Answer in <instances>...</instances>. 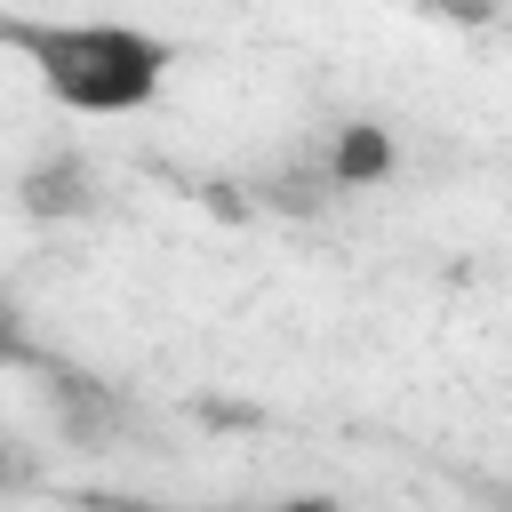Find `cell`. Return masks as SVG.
<instances>
[{"label": "cell", "instance_id": "3", "mask_svg": "<svg viewBox=\"0 0 512 512\" xmlns=\"http://www.w3.org/2000/svg\"><path fill=\"white\" fill-rule=\"evenodd\" d=\"M392 176V136L368 120H344L328 136V184H384Z\"/></svg>", "mask_w": 512, "mask_h": 512}, {"label": "cell", "instance_id": "6", "mask_svg": "<svg viewBox=\"0 0 512 512\" xmlns=\"http://www.w3.org/2000/svg\"><path fill=\"white\" fill-rule=\"evenodd\" d=\"M432 8H448V16H464V24H488V16H496V0H432Z\"/></svg>", "mask_w": 512, "mask_h": 512}, {"label": "cell", "instance_id": "1", "mask_svg": "<svg viewBox=\"0 0 512 512\" xmlns=\"http://www.w3.org/2000/svg\"><path fill=\"white\" fill-rule=\"evenodd\" d=\"M0 48H16L40 88L72 112H136L152 104L160 72H168V40L128 32V24H32V16H0Z\"/></svg>", "mask_w": 512, "mask_h": 512}, {"label": "cell", "instance_id": "2", "mask_svg": "<svg viewBox=\"0 0 512 512\" xmlns=\"http://www.w3.org/2000/svg\"><path fill=\"white\" fill-rule=\"evenodd\" d=\"M48 408H56V424H64L72 440H104V432L128 424V408H120L96 376H72V368H48Z\"/></svg>", "mask_w": 512, "mask_h": 512}, {"label": "cell", "instance_id": "5", "mask_svg": "<svg viewBox=\"0 0 512 512\" xmlns=\"http://www.w3.org/2000/svg\"><path fill=\"white\" fill-rule=\"evenodd\" d=\"M24 480H32V456H24V448L0 432V488H24Z\"/></svg>", "mask_w": 512, "mask_h": 512}, {"label": "cell", "instance_id": "4", "mask_svg": "<svg viewBox=\"0 0 512 512\" xmlns=\"http://www.w3.org/2000/svg\"><path fill=\"white\" fill-rule=\"evenodd\" d=\"M16 192H24V208H32V216H80V208L96 200L80 160H40V168H32Z\"/></svg>", "mask_w": 512, "mask_h": 512}]
</instances>
